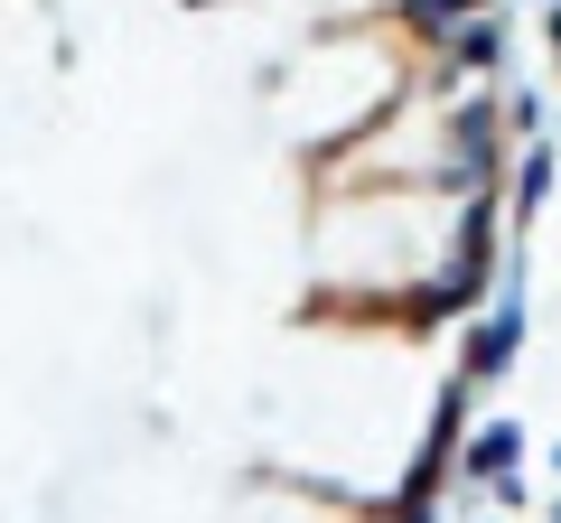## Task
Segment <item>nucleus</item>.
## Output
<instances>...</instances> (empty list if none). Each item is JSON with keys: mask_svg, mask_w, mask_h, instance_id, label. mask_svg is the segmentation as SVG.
Instances as JSON below:
<instances>
[{"mask_svg": "<svg viewBox=\"0 0 561 523\" xmlns=\"http://www.w3.org/2000/svg\"><path fill=\"white\" fill-rule=\"evenodd\" d=\"M552 477H561V449H552Z\"/></svg>", "mask_w": 561, "mask_h": 523, "instance_id": "1", "label": "nucleus"}, {"mask_svg": "<svg viewBox=\"0 0 561 523\" xmlns=\"http://www.w3.org/2000/svg\"><path fill=\"white\" fill-rule=\"evenodd\" d=\"M552 523H561V514H552Z\"/></svg>", "mask_w": 561, "mask_h": 523, "instance_id": "2", "label": "nucleus"}]
</instances>
